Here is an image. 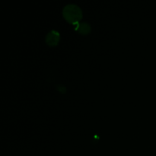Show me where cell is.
Returning <instances> with one entry per match:
<instances>
[{"mask_svg": "<svg viewBox=\"0 0 156 156\" xmlns=\"http://www.w3.org/2000/svg\"><path fill=\"white\" fill-rule=\"evenodd\" d=\"M64 18L73 24H76L82 19V12L81 8L74 3L66 5L62 10Z\"/></svg>", "mask_w": 156, "mask_h": 156, "instance_id": "obj_1", "label": "cell"}, {"mask_svg": "<svg viewBox=\"0 0 156 156\" xmlns=\"http://www.w3.org/2000/svg\"><path fill=\"white\" fill-rule=\"evenodd\" d=\"M77 26L76 27V30H78L81 34H88L91 30V27L89 23L87 21H83L81 23H77Z\"/></svg>", "mask_w": 156, "mask_h": 156, "instance_id": "obj_3", "label": "cell"}, {"mask_svg": "<svg viewBox=\"0 0 156 156\" xmlns=\"http://www.w3.org/2000/svg\"><path fill=\"white\" fill-rule=\"evenodd\" d=\"M60 39V34L56 30H51L46 34L45 41L49 46H56Z\"/></svg>", "mask_w": 156, "mask_h": 156, "instance_id": "obj_2", "label": "cell"}]
</instances>
